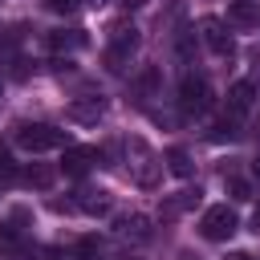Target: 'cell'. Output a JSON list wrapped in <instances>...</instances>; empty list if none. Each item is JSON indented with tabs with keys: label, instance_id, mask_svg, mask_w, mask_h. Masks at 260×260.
<instances>
[{
	"label": "cell",
	"instance_id": "1",
	"mask_svg": "<svg viewBox=\"0 0 260 260\" xmlns=\"http://www.w3.org/2000/svg\"><path fill=\"white\" fill-rule=\"evenodd\" d=\"M12 138H16V146H24V150H32V154L69 146V130L49 126V122H16V126H12Z\"/></svg>",
	"mask_w": 260,
	"mask_h": 260
},
{
	"label": "cell",
	"instance_id": "2",
	"mask_svg": "<svg viewBox=\"0 0 260 260\" xmlns=\"http://www.w3.org/2000/svg\"><path fill=\"white\" fill-rule=\"evenodd\" d=\"M236 228H240V219H236V211H232L228 203L207 207V211H203V219H199V232H203V240H211V244L232 240V236H236Z\"/></svg>",
	"mask_w": 260,
	"mask_h": 260
},
{
	"label": "cell",
	"instance_id": "3",
	"mask_svg": "<svg viewBox=\"0 0 260 260\" xmlns=\"http://www.w3.org/2000/svg\"><path fill=\"white\" fill-rule=\"evenodd\" d=\"M142 45V37H138V28L130 24H118L114 28V41H110V49H106V69H114V73H122V65L130 61V53Z\"/></svg>",
	"mask_w": 260,
	"mask_h": 260
},
{
	"label": "cell",
	"instance_id": "4",
	"mask_svg": "<svg viewBox=\"0 0 260 260\" xmlns=\"http://www.w3.org/2000/svg\"><path fill=\"white\" fill-rule=\"evenodd\" d=\"M211 106V85L203 77H183L179 81V110L183 114H203Z\"/></svg>",
	"mask_w": 260,
	"mask_h": 260
},
{
	"label": "cell",
	"instance_id": "5",
	"mask_svg": "<svg viewBox=\"0 0 260 260\" xmlns=\"http://www.w3.org/2000/svg\"><path fill=\"white\" fill-rule=\"evenodd\" d=\"M199 32H203V41H207V49L215 57H236V41H232V32L223 28L219 16H203L199 20Z\"/></svg>",
	"mask_w": 260,
	"mask_h": 260
},
{
	"label": "cell",
	"instance_id": "6",
	"mask_svg": "<svg viewBox=\"0 0 260 260\" xmlns=\"http://www.w3.org/2000/svg\"><path fill=\"white\" fill-rule=\"evenodd\" d=\"M93 162H102V150L98 146H65V154H61V171L73 175V179H81Z\"/></svg>",
	"mask_w": 260,
	"mask_h": 260
},
{
	"label": "cell",
	"instance_id": "7",
	"mask_svg": "<svg viewBox=\"0 0 260 260\" xmlns=\"http://www.w3.org/2000/svg\"><path fill=\"white\" fill-rule=\"evenodd\" d=\"M199 199H203L199 187H183V191H175V195H167V199L158 203V215H162V219H179L183 211L199 207Z\"/></svg>",
	"mask_w": 260,
	"mask_h": 260
},
{
	"label": "cell",
	"instance_id": "8",
	"mask_svg": "<svg viewBox=\"0 0 260 260\" xmlns=\"http://www.w3.org/2000/svg\"><path fill=\"white\" fill-rule=\"evenodd\" d=\"M89 45V37L81 32V28H53L49 32V49L53 53H77V49H85Z\"/></svg>",
	"mask_w": 260,
	"mask_h": 260
},
{
	"label": "cell",
	"instance_id": "9",
	"mask_svg": "<svg viewBox=\"0 0 260 260\" xmlns=\"http://www.w3.org/2000/svg\"><path fill=\"white\" fill-rule=\"evenodd\" d=\"M252 102H256V85H252V81H236V85L228 89V114H232V118H244V114L252 110Z\"/></svg>",
	"mask_w": 260,
	"mask_h": 260
},
{
	"label": "cell",
	"instance_id": "10",
	"mask_svg": "<svg viewBox=\"0 0 260 260\" xmlns=\"http://www.w3.org/2000/svg\"><path fill=\"white\" fill-rule=\"evenodd\" d=\"M228 20H232L236 28H252V24H260V8H256V0H232V4H228Z\"/></svg>",
	"mask_w": 260,
	"mask_h": 260
},
{
	"label": "cell",
	"instance_id": "11",
	"mask_svg": "<svg viewBox=\"0 0 260 260\" xmlns=\"http://www.w3.org/2000/svg\"><path fill=\"white\" fill-rule=\"evenodd\" d=\"M24 219H28L24 211H16L12 219H0V248H4V252H16V248H20V240H24V228H20V223H24Z\"/></svg>",
	"mask_w": 260,
	"mask_h": 260
},
{
	"label": "cell",
	"instance_id": "12",
	"mask_svg": "<svg viewBox=\"0 0 260 260\" xmlns=\"http://www.w3.org/2000/svg\"><path fill=\"white\" fill-rule=\"evenodd\" d=\"M102 114H106L102 98H77V102H69V118L73 122H98Z\"/></svg>",
	"mask_w": 260,
	"mask_h": 260
},
{
	"label": "cell",
	"instance_id": "13",
	"mask_svg": "<svg viewBox=\"0 0 260 260\" xmlns=\"http://www.w3.org/2000/svg\"><path fill=\"white\" fill-rule=\"evenodd\" d=\"M73 203H77V211H85V215H106L114 199H110V191H93V187H89V191H81V199H73Z\"/></svg>",
	"mask_w": 260,
	"mask_h": 260
},
{
	"label": "cell",
	"instance_id": "14",
	"mask_svg": "<svg viewBox=\"0 0 260 260\" xmlns=\"http://www.w3.org/2000/svg\"><path fill=\"white\" fill-rule=\"evenodd\" d=\"M28 187H37V191H49L53 183H57V167H45V162H32V167H24V175H20Z\"/></svg>",
	"mask_w": 260,
	"mask_h": 260
},
{
	"label": "cell",
	"instance_id": "15",
	"mask_svg": "<svg viewBox=\"0 0 260 260\" xmlns=\"http://www.w3.org/2000/svg\"><path fill=\"white\" fill-rule=\"evenodd\" d=\"M162 158H167V171H171V175H179V179H191L195 162H191V154H187L183 146H171V150H167Z\"/></svg>",
	"mask_w": 260,
	"mask_h": 260
},
{
	"label": "cell",
	"instance_id": "16",
	"mask_svg": "<svg viewBox=\"0 0 260 260\" xmlns=\"http://www.w3.org/2000/svg\"><path fill=\"white\" fill-rule=\"evenodd\" d=\"M118 236L146 240V236H150V219H146V215H138V211H134V215H122V219H118Z\"/></svg>",
	"mask_w": 260,
	"mask_h": 260
},
{
	"label": "cell",
	"instance_id": "17",
	"mask_svg": "<svg viewBox=\"0 0 260 260\" xmlns=\"http://www.w3.org/2000/svg\"><path fill=\"white\" fill-rule=\"evenodd\" d=\"M175 53H179L183 65H191V57H195V32H191V28H179V37H175Z\"/></svg>",
	"mask_w": 260,
	"mask_h": 260
},
{
	"label": "cell",
	"instance_id": "18",
	"mask_svg": "<svg viewBox=\"0 0 260 260\" xmlns=\"http://www.w3.org/2000/svg\"><path fill=\"white\" fill-rule=\"evenodd\" d=\"M207 138H211V142H223V138L232 142V138H236V122H232V118H223V122H215Z\"/></svg>",
	"mask_w": 260,
	"mask_h": 260
},
{
	"label": "cell",
	"instance_id": "19",
	"mask_svg": "<svg viewBox=\"0 0 260 260\" xmlns=\"http://www.w3.org/2000/svg\"><path fill=\"white\" fill-rule=\"evenodd\" d=\"M16 175H20V171H16V162H12V154H8L4 146H0V183H12Z\"/></svg>",
	"mask_w": 260,
	"mask_h": 260
},
{
	"label": "cell",
	"instance_id": "20",
	"mask_svg": "<svg viewBox=\"0 0 260 260\" xmlns=\"http://www.w3.org/2000/svg\"><path fill=\"white\" fill-rule=\"evenodd\" d=\"M228 195L240 199V203H248V199H252V187H248L244 179H228Z\"/></svg>",
	"mask_w": 260,
	"mask_h": 260
},
{
	"label": "cell",
	"instance_id": "21",
	"mask_svg": "<svg viewBox=\"0 0 260 260\" xmlns=\"http://www.w3.org/2000/svg\"><path fill=\"white\" fill-rule=\"evenodd\" d=\"M138 89H142V93H154V89H158V69H154V65L138 77Z\"/></svg>",
	"mask_w": 260,
	"mask_h": 260
},
{
	"label": "cell",
	"instance_id": "22",
	"mask_svg": "<svg viewBox=\"0 0 260 260\" xmlns=\"http://www.w3.org/2000/svg\"><path fill=\"white\" fill-rule=\"evenodd\" d=\"M45 4H49L53 12H73V8L81 4V0H45Z\"/></svg>",
	"mask_w": 260,
	"mask_h": 260
},
{
	"label": "cell",
	"instance_id": "23",
	"mask_svg": "<svg viewBox=\"0 0 260 260\" xmlns=\"http://www.w3.org/2000/svg\"><path fill=\"white\" fill-rule=\"evenodd\" d=\"M77 252H81L85 260H93V256H98V240H81V244H77Z\"/></svg>",
	"mask_w": 260,
	"mask_h": 260
},
{
	"label": "cell",
	"instance_id": "24",
	"mask_svg": "<svg viewBox=\"0 0 260 260\" xmlns=\"http://www.w3.org/2000/svg\"><path fill=\"white\" fill-rule=\"evenodd\" d=\"M248 228H252V232H256V236H260V207H256V211H252V219H248Z\"/></svg>",
	"mask_w": 260,
	"mask_h": 260
},
{
	"label": "cell",
	"instance_id": "25",
	"mask_svg": "<svg viewBox=\"0 0 260 260\" xmlns=\"http://www.w3.org/2000/svg\"><path fill=\"white\" fill-rule=\"evenodd\" d=\"M228 260H252V256H248V252H232Z\"/></svg>",
	"mask_w": 260,
	"mask_h": 260
},
{
	"label": "cell",
	"instance_id": "26",
	"mask_svg": "<svg viewBox=\"0 0 260 260\" xmlns=\"http://www.w3.org/2000/svg\"><path fill=\"white\" fill-rule=\"evenodd\" d=\"M49 260H65V256H61V252H49Z\"/></svg>",
	"mask_w": 260,
	"mask_h": 260
},
{
	"label": "cell",
	"instance_id": "27",
	"mask_svg": "<svg viewBox=\"0 0 260 260\" xmlns=\"http://www.w3.org/2000/svg\"><path fill=\"white\" fill-rule=\"evenodd\" d=\"M252 171H256V175H260V158H256V162H252Z\"/></svg>",
	"mask_w": 260,
	"mask_h": 260
},
{
	"label": "cell",
	"instance_id": "28",
	"mask_svg": "<svg viewBox=\"0 0 260 260\" xmlns=\"http://www.w3.org/2000/svg\"><path fill=\"white\" fill-rule=\"evenodd\" d=\"M256 134H260V118H256Z\"/></svg>",
	"mask_w": 260,
	"mask_h": 260
},
{
	"label": "cell",
	"instance_id": "29",
	"mask_svg": "<svg viewBox=\"0 0 260 260\" xmlns=\"http://www.w3.org/2000/svg\"><path fill=\"white\" fill-rule=\"evenodd\" d=\"M122 260H134V256H122Z\"/></svg>",
	"mask_w": 260,
	"mask_h": 260
}]
</instances>
